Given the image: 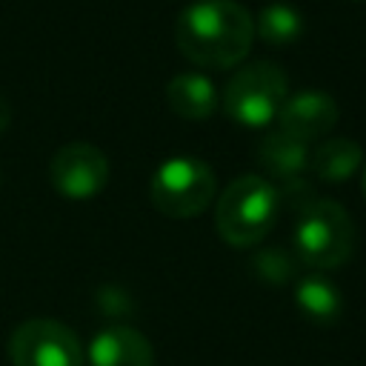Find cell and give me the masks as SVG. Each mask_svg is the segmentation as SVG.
<instances>
[{
	"mask_svg": "<svg viewBox=\"0 0 366 366\" xmlns=\"http://www.w3.org/2000/svg\"><path fill=\"white\" fill-rule=\"evenodd\" d=\"M89 360L92 366H154V349L137 329L109 326L94 335Z\"/></svg>",
	"mask_w": 366,
	"mask_h": 366,
	"instance_id": "9c48e42d",
	"label": "cell"
},
{
	"mask_svg": "<svg viewBox=\"0 0 366 366\" xmlns=\"http://www.w3.org/2000/svg\"><path fill=\"white\" fill-rule=\"evenodd\" d=\"M9 357L14 366H83V346L66 323L34 317L11 332Z\"/></svg>",
	"mask_w": 366,
	"mask_h": 366,
	"instance_id": "8992f818",
	"label": "cell"
},
{
	"mask_svg": "<svg viewBox=\"0 0 366 366\" xmlns=\"http://www.w3.org/2000/svg\"><path fill=\"white\" fill-rule=\"evenodd\" d=\"M363 194H366V172H363Z\"/></svg>",
	"mask_w": 366,
	"mask_h": 366,
	"instance_id": "ac0fdd59",
	"label": "cell"
},
{
	"mask_svg": "<svg viewBox=\"0 0 366 366\" xmlns=\"http://www.w3.org/2000/svg\"><path fill=\"white\" fill-rule=\"evenodd\" d=\"M289 97V77L272 60L240 66L223 89V109L243 126H266Z\"/></svg>",
	"mask_w": 366,
	"mask_h": 366,
	"instance_id": "5b68a950",
	"label": "cell"
},
{
	"mask_svg": "<svg viewBox=\"0 0 366 366\" xmlns=\"http://www.w3.org/2000/svg\"><path fill=\"white\" fill-rule=\"evenodd\" d=\"M260 163L280 180L297 177L309 166V143L286 134V132H269L260 143Z\"/></svg>",
	"mask_w": 366,
	"mask_h": 366,
	"instance_id": "4fadbf2b",
	"label": "cell"
},
{
	"mask_svg": "<svg viewBox=\"0 0 366 366\" xmlns=\"http://www.w3.org/2000/svg\"><path fill=\"white\" fill-rule=\"evenodd\" d=\"M217 192V180L214 172L206 160L200 157H189V154H177L163 160L149 183V197L152 206L166 214V217H194L200 214Z\"/></svg>",
	"mask_w": 366,
	"mask_h": 366,
	"instance_id": "277c9868",
	"label": "cell"
},
{
	"mask_svg": "<svg viewBox=\"0 0 366 366\" xmlns=\"http://www.w3.org/2000/svg\"><path fill=\"white\" fill-rule=\"evenodd\" d=\"M254 34H260V40L269 46H289L303 34V14L286 0L266 3L257 11Z\"/></svg>",
	"mask_w": 366,
	"mask_h": 366,
	"instance_id": "5bb4252c",
	"label": "cell"
},
{
	"mask_svg": "<svg viewBox=\"0 0 366 366\" xmlns=\"http://www.w3.org/2000/svg\"><path fill=\"white\" fill-rule=\"evenodd\" d=\"M277 212V186L260 174H240L217 197L214 229L232 246H254L272 232Z\"/></svg>",
	"mask_w": 366,
	"mask_h": 366,
	"instance_id": "7a4b0ae2",
	"label": "cell"
},
{
	"mask_svg": "<svg viewBox=\"0 0 366 366\" xmlns=\"http://www.w3.org/2000/svg\"><path fill=\"white\" fill-rule=\"evenodd\" d=\"M274 120L280 132L309 143L332 132V126L337 123V103L332 94L320 89H306V92L289 94Z\"/></svg>",
	"mask_w": 366,
	"mask_h": 366,
	"instance_id": "ba28073f",
	"label": "cell"
},
{
	"mask_svg": "<svg viewBox=\"0 0 366 366\" xmlns=\"http://www.w3.org/2000/svg\"><path fill=\"white\" fill-rule=\"evenodd\" d=\"M363 160V152L349 137H326L309 152L312 172L326 183H343L349 180Z\"/></svg>",
	"mask_w": 366,
	"mask_h": 366,
	"instance_id": "8fae6325",
	"label": "cell"
},
{
	"mask_svg": "<svg viewBox=\"0 0 366 366\" xmlns=\"http://www.w3.org/2000/svg\"><path fill=\"white\" fill-rule=\"evenodd\" d=\"M254 40V20L237 0H194L174 23L177 49L197 66L229 69L240 63Z\"/></svg>",
	"mask_w": 366,
	"mask_h": 366,
	"instance_id": "6da1fadb",
	"label": "cell"
},
{
	"mask_svg": "<svg viewBox=\"0 0 366 366\" xmlns=\"http://www.w3.org/2000/svg\"><path fill=\"white\" fill-rule=\"evenodd\" d=\"M9 123H11V103L0 94V132H6Z\"/></svg>",
	"mask_w": 366,
	"mask_h": 366,
	"instance_id": "e0dca14e",
	"label": "cell"
},
{
	"mask_svg": "<svg viewBox=\"0 0 366 366\" xmlns=\"http://www.w3.org/2000/svg\"><path fill=\"white\" fill-rule=\"evenodd\" d=\"M166 103L186 120H206L217 106V92L206 74L180 71L166 83Z\"/></svg>",
	"mask_w": 366,
	"mask_h": 366,
	"instance_id": "30bf717a",
	"label": "cell"
},
{
	"mask_svg": "<svg viewBox=\"0 0 366 366\" xmlns=\"http://www.w3.org/2000/svg\"><path fill=\"white\" fill-rule=\"evenodd\" d=\"M283 186L277 189V197H280V203L286 200L289 206H295L297 212H303L306 206H312L317 197H315V192H312V186L297 174V177H286V180H280Z\"/></svg>",
	"mask_w": 366,
	"mask_h": 366,
	"instance_id": "9a60e30c",
	"label": "cell"
},
{
	"mask_svg": "<svg viewBox=\"0 0 366 366\" xmlns=\"http://www.w3.org/2000/svg\"><path fill=\"white\" fill-rule=\"evenodd\" d=\"M295 252L312 269H337L355 252V223L337 200L317 197L295 226Z\"/></svg>",
	"mask_w": 366,
	"mask_h": 366,
	"instance_id": "3957f363",
	"label": "cell"
},
{
	"mask_svg": "<svg viewBox=\"0 0 366 366\" xmlns=\"http://www.w3.org/2000/svg\"><path fill=\"white\" fill-rule=\"evenodd\" d=\"M295 303L317 326L335 323L343 312V297H340L337 286L320 274H309L295 286Z\"/></svg>",
	"mask_w": 366,
	"mask_h": 366,
	"instance_id": "7c38bea8",
	"label": "cell"
},
{
	"mask_svg": "<svg viewBox=\"0 0 366 366\" xmlns=\"http://www.w3.org/2000/svg\"><path fill=\"white\" fill-rule=\"evenodd\" d=\"M254 263H257L260 274L269 280H283L292 274V257L283 254V249H266L263 254L254 257Z\"/></svg>",
	"mask_w": 366,
	"mask_h": 366,
	"instance_id": "2e32d148",
	"label": "cell"
},
{
	"mask_svg": "<svg viewBox=\"0 0 366 366\" xmlns=\"http://www.w3.org/2000/svg\"><path fill=\"white\" fill-rule=\"evenodd\" d=\"M49 177L60 194L71 200H86V197H94L106 186L109 160L97 146L86 140H71L51 154Z\"/></svg>",
	"mask_w": 366,
	"mask_h": 366,
	"instance_id": "52a82bcc",
	"label": "cell"
}]
</instances>
